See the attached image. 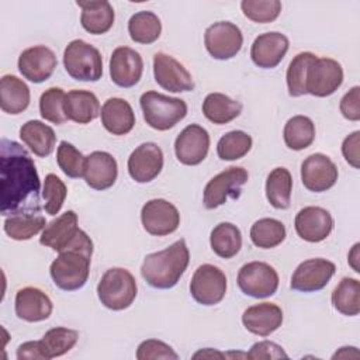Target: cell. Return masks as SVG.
Segmentation results:
<instances>
[{
    "mask_svg": "<svg viewBox=\"0 0 360 360\" xmlns=\"http://www.w3.org/2000/svg\"><path fill=\"white\" fill-rule=\"evenodd\" d=\"M41 180L35 163L18 142L0 141V211L4 217L39 214Z\"/></svg>",
    "mask_w": 360,
    "mask_h": 360,
    "instance_id": "6da1fadb",
    "label": "cell"
},
{
    "mask_svg": "<svg viewBox=\"0 0 360 360\" xmlns=\"http://www.w3.org/2000/svg\"><path fill=\"white\" fill-rule=\"evenodd\" d=\"M190 262V252L184 239H179L169 248L145 256L141 274L153 288L167 290L174 287L184 274Z\"/></svg>",
    "mask_w": 360,
    "mask_h": 360,
    "instance_id": "7a4b0ae2",
    "label": "cell"
},
{
    "mask_svg": "<svg viewBox=\"0 0 360 360\" xmlns=\"http://www.w3.org/2000/svg\"><path fill=\"white\" fill-rule=\"evenodd\" d=\"M139 104L145 122L156 131H167L187 115V104L184 100L152 90L141 96Z\"/></svg>",
    "mask_w": 360,
    "mask_h": 360,
    "instance_id": "3957f363",
    "label": "cell"
},
{
    "mask_svg": "<svg viewBox=\"0 0 360 360\" xmlns=\"http://www.w3.org/2000/svg\"><path fill=\"white\" fill-rule=\"evenodd\" d=\"M138 285L131 271L122 267L108 269L97 284L100 302L112 311L127 309L136 298Z\"/></svg>",
    "mask_w": 360,
    "mask_h": 360,
    "instance_id": "277c9868",
    "label": "cell"
},
{
    "mask_svg": "<svg viewBox=\"0 0 360 360\" xmlns=\"http://www.w3.org/2000/svg\"><path fill=\"white\" fill-rule=\"evenodd\" d=\"M68 75L79 82H97L103 76V58L97 48L83 39H73L63 52Z\"/></svg>",
    "mask_w": 360,
    "mask_h": 360,
    "instance_id": "5b68a950",
    "label": "cell"
},
{
    "mask_svg": "<svg viewBox=\"0 0 360 360\" xmlns=\"http://www.w3.org/2000/svg\"><path fill=\"white\" fill-rule=\"evenodd\" d=\"M90 260L91 255L82 250L60 252L49 267L55 285L63 291L82 288L89 278Z\"/></svg>",
    "mask_w": 360,
    "mask_h": 360,
    "instance_id": "8992f818",
    "label": "cell"
},
{
    "mask_svg": "<svg viewBox=\"0 0 360 360\" xmlns=\"http://www.w3.org/2000/svg\"><path fill=\"white\" fill-rule=\"evenodd\" d=\"M248 170L240 166H232L214 176L204 188L202 202L205 208L214 210L224 205L228 198H238L242 186L248 181Z\"/></svg>",
    "mask_w": 360,
    "mask_h": 360,
    "instance_id": "52a82bcc",
    "label": "cell"
},
{
    "mask_svg": "<svg viewBox=\"0 0 360 360\" xmlns=\"http://www.w3.org/2000/svg\"><path fill=\"white\" fill-rule=\"evenodd\" d=\"M190 294L201 305L219 304L226 294L225 273L214 264L198 266L190 281Z\"/></svg>",
    "mask_w": 360,
    "mask_h": 360,
    "instance_id": "ba28073f",
    "label": "cell"
},
{
    "mask_svg": "<svg viewBox=\"0 0 360 360\" xmlns=\"http://www.w3.org/2000/svg\"><path fill=\"white\" fill-rule=\"evenodd\" d=\"M238 285L245 295L267 298L278 288V274L269 263L249 262L238 273Z\"/></svg>",
    "mask_w": 360,
    "mask_h": 360,
    "instance_id": "9c48e42d",
    "label": "cell"
},
{
    "mask_svg": "<svg viewBox=\"0 0 360 360\" xmlns=\"http://www.w3.org/2000/svg\"><path fill=\"white\" fill-rule=\"evenodd\" d=\"M204 45L214 59L228 60L240 51L243 35L240 28L233 22L218 21L205 30Z\"/></svg>",
    "mask_w": 360,
    "mask_h": 360,
    "instance_id": "30bf717a",
    "label": "cell"
},
{
    "mask_svg": "<svg viewBox=\"0 0 360 360\" xmlns=\"http://www.w3.org/2000/svg\"><path fill=\"white\" fill-rule=\"evenodd\" d=\"M343 82V69L332 58H315L307 73V94L328 97L333 94Z\"/></svg>",
    "mask_w": 360,
    "mask_h": 360,
    "instance_id": "8fae6325",
    "label": "cell"
},
{
    "mask_svg": "<svg viewBox=\"0 0 360 360\" xmlns=\"http://www.w3.org/2000/svg\"><path fill=\"white\" fill-rule=\"evenodd\" d=\"M143 229L153 236L173 233L180 225V214L176 205L163 198H153L143 204L141 210Z\"/></svg>",
    "mask_w": 360,
    "mask_h": 360,
    "instance_id": "7c38bea8",
    "label": "cell"
},
{
    "mask_svg": "<svg viewBox=\"0 0 360 360\" xmlns=\"http://www.w3.org/2000/svg\"><path fill=\"white\" fill-rule=\"evenodd\" d=\"M155 82L170 93H183L194 90V80L190 72L173 56L158 52L153 56Z\"/></svg>",
    "mask_w": 360,
    "mask_h": 360,
    "instance_id": "4fadbf2b",
    "label": "cell"
},
{
    "mask_svg": "<svg viewBox=\"0 0 360 360\" xmlns=\"http://www.w3.org/2000/svg\"><path fill=\"white\" fill-rule=\"evenodd\" d=\"M336 271L335 263L322 259H308L300 263L291 276L290 287L301 292L319 291L330 281Z\"/></svg>",
    "mask_w": 360,
    "mask_h": 360,
    "instance_id": "5bb4252c",
    "label": "cell"
},
{
    "mask_svg": "<svg viewBox=\"0 0 360 360\" xmlns=\"http://www.w3.org/2000/svg\"><path fill=\"white\" fill-rule=\"evenodd\" d=\"M338 167L323 153H312L301 163V180L307 190L322 193L332 188L338 181Z\"/></svg>",
    "mask_w": 360,
    "mask_h": 360,
    "instance_id": "9a60e30c",
    "label": "cell"
},
{
    "mask_svg": "<svg viewBox=\"0 0 360 360\" xmlns=\"http://www.w3.org/2000/svg\"><path fill=\"white\" fill-rule=\"evenodd\" d=\"M210 149V134L198 124L187 125L174 141V153L180 163L186 166L200 165Z\"/></svg>",
    "mask_w": 360,
    "mask_h": 360,
    "instance_id": "2e32d148",
    "label": "cell"
},
{
    "mask_svg": "<svg viewBox=\"0 0 360 360\" xmlns=\"http://www.w3.org/2000/svg\"><path fill=\"white\" fill-rule=\"evenodd\" d=\"M128 173L136 183L155 180L163 169V152L155 142L136 146L128 158Z\"/></svg>",
    "mask_w": 360,
    "mask_h": 360,
    "instance_id": "e0dca14e",
    "label": "cell"
},
{
    "mask_svg": "<svg viewBox=\"0 0 360 360\" xmlns=\"http://www.w3.org/2000/svg\"><path fill=\"white\" fill-rule=\"evenodd\" d=\"M143 60L142 56L129 46H118L110 58L111 80L124 89L134 87L142 77Z\"/></svg>",
    "mask_w": 360,
    "mask_h": 360,
    "instance_id": "ac0fdd59",
    "label": "cell"
},
{
    "mask_svg": "<svg viewBox=\"0 0 360 360\" xmlns=\"http://www.w3.org/2000/svg\"><path fill=\"white\" fill-rule=\"evenodd\" d=\"M294 226L301 239L311 243H318L325 240L332 232L333 218L328 210L309 205L298 211Z\"/></svg>",
    "mask_w": 360,
    "mask_h": 360,
    "instance_id": "d6986e66",
    "label": "cell"
},
{
    "mask_svg": "<svg viewBox=\"0 0 360 360\" xmlns=\"http://www.w3.org/2000/svg\"><path fill=\"white\" fill-rule=\"evenodd\" d=\"M56 56L52 49L45 45H37L27 48L18 56V70L24 79L32 83H42L48 80L55 68Z\"/></svg>",
    "mask_w": 360,
    "mask_h": 360,
    "instance_id": "ffe728a7",
    "label": "cell"
},
{
    "mask_svg": "<svg viewBox=\"0 0 360 360\" xmlns=\"http://www.w3.org/2000/svg\"><path fill=\"white\" fill-rule=\"evenodd\" d=\"M288 38L277 31L264 32L256 37L250 48L253 63L262 69L276 68L288 51Z\"/></svg>",
    "mask_w": 360,
    "mask_h": 360,
    "instance_id": "44dd1931",
    "label": "cell"
},
{
    "mask_svg": "<svg viewBox=\"0 0 360 360\" xmlns=\"http://www.w3.org/2000/svg\"><path fill=\"white\" fill-rule=\"evenodd\" d=\"M118 176V166L115 158L103 150H94L86 156L83 179L90 188L107 190L114 186Z\"/></svg>",
    "mask_w": 360,
    "mask_h": 360,
    "instance_id": "7402d4cb",
    "label": "cell"
},
{
    "mask_svg": "<svg viewBox=\"0 0 360 360\" xmlns=\"http://www.w3.org/2000/svg\"><path fill=\"white\" fill-rule=\"evenodd\" d=\"M80 231L82 229L77 226V214L69 210L44 228L39 243L60 253L73 243Z\"/></svg>",
    "mask_w": 360,
    "mask_h": 360,
    "instance_id": "603a6c76",
    "label": "cell"
},
{
    "mask_svg": "<svg viewBox=\"0 0 360 360\" xmlns=\"http://www.w3.org/2000/svg\"><path fill=\"white\" fill-rule=\"evenodd\" d=\"M15 315L25 322H41L51 316L53 305L51 298L37 287H24L14 300Z\"/></svg>",
    "mask_w": 360,
    "mask_h": 360,
    "instance_id": "cb8c5ba5",
    "label": "cell"
},
{
    "mask_svg": "<svg viewBox=\"0 0 360 360\" xmlns=\"http://www.w3.org/2000/svg\"><path fill=\"white\" fill-rule=\"evenodd\" d=\"M242 323L250 333L266 338L281 326L283 311L273 302L256 304L245 309Z\"/></svg>",
    "mask_w": 360,
    "mask_h": 360,
    "instance_id": "d4e9b609",
    "label": "cell"
},
{
    "mask_svg": "<svg viewBox=\"0 0 360 360\" xmlns=\"http://www.w3.org/2000/svg\"><path fill=\"white\" fill-rule=\"evenodd\" d=\"M103 127L112 135H127L135 125V112L131 104L121 97L104 101L100 110Z\"/></svg>",
    "mask_w": 360,
    "mask_h": 360,
    "instance_id": "484cf974",
    "label": "cell"
},
{
    "mask_svg": "<svg viewBox=\"0 0 360 360\" xmlns=\"http://www.w3.org/2000/svg\"><path fill=\"white\" fill-rule=\"evenodd\" d=\"M66 118L76 124H89L100 115V103L89 90H70L65 96Z\"/></svg>",
    "mask_w": 360,
    "mask_h": 360,
    "instance_id": "4316f807",
    "label": "cell"
},
{
    "mask_svg": "<svg viewBox=\"0 0 360 360\" xmlns=\"http://www.w3.org/2000/svg\"><path fill=\"white\" fill-rule=\"evenodd\" d=\"M76 4L82 8L80 24L87 32L93 35H101L111 30L115 14L112 6L108 1H76Z\"/></svg>",
    "mask_w": 360,
    "mask_h": 360,
    "instance_id": "83f0119b",
    "label": "cell"
},
{
    "mask_svg": "<svg viewBox=\"0 0 360 360\" xmlns=\"http://www.w3.org/2000/svg\"><path fill=\"white\" fill-rule=\"evenodd\" d=\"M31 94L28 86L14 75L0 79V107L6 114H20L30 105Z\"/></svg>",
    "mask_w": 360,
    "mask_h": 360,
    "instance_id": "f1b7e54d",
    "label": "cell"
},
{
    "mask_svg": "<svg viewBox=\"0 0 360 360\" xmlns=\"http://www.w3.org/2000/svg\"><path fill=\"white\" fill-rule=\"evenodd\" d=\"M20 138L25 146H28V149L38 158L49 156L56 142L53 129L38 120L27 121L20 128Z\"/></svg>",
    "mask_w": 360,
    "mask_h": 360,
    "instance_id": "f546056e",
    "label": "cell"
},
{
    "mask_svg": "<svg viewBox=\"0 0 360 360\" xmlns=\"http://www.w3.org/2000/svg\"><path fill=\"white\" fill-rule=\"evenodd\" d=\"M201 108L204 117L217 125L228 124L238 118L242 112V104L224 93L207 94Z\"/></svg>",
    "mask_w": 360,
    "mask_h": 360,
    "instance_id": "4dcf8cb0",
    "label": "cell"
},
{
    "mask_svg": "<svg viewBox=\"0 0 360 360\" xmlns=\"http://www.w3.org/2000/svg\"><path fill=\"white\" fill-rule=\"evenodd\" d=\"M210 245L217 256L231 259L236 256L242 248V233L236 225L221 222L211 231Z\"/></svg>",
    "mask_w": 360,
    "mask_h": 360,
    "instance_id": "1f68e13d",
    "label": "cell"
},
{
    "mask_svg": "<svg viewBox=\"0 0 360 360\" xmlns=\"http://www.w3.org/2000/svg\"><path fill=\"white\" fill-rule=\"evenodd\" d=\"M292 177L285 167L273 169L266 180V198L271 207L287 210L291 201Z\"/></svg>",
    "mask_w": 360,
    "mask_h": 360,
    "instance_id": "d6a6232c",
    "label": "cell"
},
{
    "mask_svg": "<svg viewBox=\"0 0 360 360\" xmlns=\"http://www.w3.org/2000/svg\"><path fill=\"white\" fill-rule=\"evenodd\" d=\"M128 32L136 44H152L158 41L162 32V22L159 17L152 11H138L131 15L128 21Z\"/></svg>",
    "mask_w": 360,
    "mask_h": 360,
    "instance_id": "836d02e7",
    "label": "cell"
},
{
    "mask_svg": "<svg viewBox=\"0 0 360 360\" xmlns=\"http://www.w3.org/2000/svg\"><path fill=\"white\" fill-rule=\"evenodd\" d=\"M283 138L288 149H307L315 139V125L309 117L294 115L285 122Z\"/></svg>",
    "mask_w": 360,
    "mask_h": 360,
    "instance_id": "e575fe53",
    "label": "cell"
},
{
    "mask_svg": "<svg viewBox=\"0 0 360 360\" xmlns=\"http://www.w3.org/2000/svg\"><path fill=\"white\" fill-rule=\"evenodd\" d=\"M333 308L346 316H356L360 312V281L343 277L332 292Z\"/></svg>",
    "mask_w": 360,
    "mask_h": 360,
    "instance_id": "d590c367",
    "label": "cell"
},
{
    "mask_svg": "<svg viewBox=\"0 0 360 360\" xmlns=\"http://www.w3.org/2000/svg\"><path fill=\"white\" fill-rule=\"evenodd\" d=\"M46 226L41 214H18L4 219V232L14 240H28Z\"/></svg>",
    "mask_w": 360,
    "mask_h": 360,
    "instance_id": "8d00e7d4",
    "label": "cell"
},
{
    "mask_svg": "<svg viewBox=\"0 0 360 360\" xmlns=\"http://www.w3.org/2000/svg\"><path fill=\"white\" fill-rule=\"evenodd\" d=\"M285 239V226L274 218H262L250 228V240L260 249H271Z\"/></svg>",
    "mask_w": 360,
    "mask_h": 360,
    "instance_id": "74e56055",
    "label": "cell"
},
{
    "mask_svg": "<svg viewBox=\"0 0 360 360\" xmlns=\"http://www.w3.org/2000/svg\"><path fill=\"white\" fill-rule=\"evenodd\" d=\"M79 332L75 329L56 326L45 332V335L41 339L42 350L46 356V360L53 357H60L69 350L73 349V346L77 343Z\"/></svg>",
    "mask_w": 360,
    "mask_h": 360,
    "instance_id": "f35d334b",
    "label": "cell"
},
{
    "mask_svg": "<svg viewBox=\"0 0 360 360\" xmlns=\"http://www.w3.org/2000/svg\"><path fill=\"white\" fill-rule=\"evenodd\" d=\"M316 55L312 52H300L290 62L285 73L287 89L291 97H301L307 94V73Z\"/></svg>",
    "mask_w": 360,
    "mask_h": 360,
    "instance_id": "ab89813d",
    "label": "cell"
},
{
    "mask_svg": "<svg viewBox=\"0 0 360 360\" xmlns=\"http://www.w3.org/2000/svg\"><path fill=\"white\" fill-rule=\"evenodd\" d=\"M252 149V136L245 131L226 132L217 143V153L222 160H238Z\"/></svg>",
    "mask_w": 360,
    "mask_h": 360,
    "instance_id": "60d3db41",
    "label": "cell"
},
{
    "mask_svg": "<svg viewBox=\"0 0 360 360\" xmlns=\"http://www.w3.org/2000/svg\"><path fill=\"white\" fill-rule=\"evenodd\" d=\"M65 96L60 87H49L39 97V114L45 121L60 125L68 121L65 114Z\"/></svg>",
    "mask_w": 360,
    "mask_h": 360,
    "instance_id": "b9f144b4",
    "label": "cell"
},
{
    "mask_svg": "<svg viewBox=\"0 0 360 360\" xmlns=\"http://www.w3.org/2000/svg\"><path fill=\"white\" fill-rule=\"evenodd\" d=\"M56 162L59 169L70 179H79L84 174L86 156L72 143L62 141L56 150Z\"/></svg>",
    "mask_w": 360,
    "mask_h": 360,
    "instance_id": "7bdbcfd3",
    "label": "cell"
},
{
    "mask_svg": "<svg viewBox=\"0 0 360 360\" xmlns=\"http://www.w3.org/2000/svg\"><path fill=\"white\" fill-rule=\"evenodd\" d=\"M242 13L253 22H273L281 11L278 0H243L240 3Z\"/></svg>",
    "mask_w": 360,
    "mask_h": 360,
    "instance_id": "ee69618b",
    "label": "cell"
},
{
    "mask_svg": "<svg viewBox=\"0 0 360 360\" xmlns=\"http://www.w3.org/2000/svg\"><path fill=\"white\" fill-rule=\"evenodd\" d=\"M66 186L65 183L53 173L45 176L44 186H42V198H44V208L46 214L56 215L63 207L66 200Z\"/></svg>",
    "mask_w": 360,
    "mask_h": 360,
    "instance_id": "f6af8a7d",
    "label": "cell"
},
{
    "mask_svg": "<svg viewBox=\"0 0 360 360\" xmlns=\"http://www.w3.org/2000/svg\"><path fill=\"white\" fill-rule=\"evenodd\" d=\"M138 360H177L179 354L167 343L158 339H146L136 349Z\"/></svg>",
    "mask_w": 360,
    "mask_h": 360,
    "instance_id": "bcb514c9",
    "label": "cell"
},
{
    "mask_svg": "<svg viewBox=\"0 0 360 360\" xmlns=\"http://www.w3.org/2000/svg\"><path fill=\"white\" fill-rule=\"evenodd\" d=\"M248 359L250 360H269V359H288V354L284 352V349L270 340H262V342H256L249 353Z\"/></svg>",
    "mask_w": 360,
    "mask_h": 360,
    "instance_id": "7dc6e473",
    "label": "cell"
},
{
    "mask_svg": "<svg viewBox=\"0 0 360 360\" xmlns=\"http://www.w3.org/2000/svg\"><path fill=\"white\" fill-rule=\"evenodd\" d=\"M340 112L349 121L360 120V87H352L340 100Z\"/></svg>",
    "mask_w": 360,
    "mask_h": 360,
    "instance_id": "c3c4849f",
    "label": "cell"
},
{
    "mask_svg": "<svg viewBox=\"0 0 360 360\" xmlns=\"http://www.w3.org/2000/svg\"><path fill=\"white\" fill-rule=\"evenodd\" d=\"M359 145H360V131H354L350 135H347L343 139L342 143V153L346 162L354 167H360V153H359Z\"/></svg>",
    "mask_w": 360,
    "mask_h": 360,
    "instance_id": "681fc988",
    "label": "cell"
},
{
    "mask_svg": "<svg viewBox=\"0 0 360 360\" xmlns=\"http://www.w3.org/2000/svg\"><path fill=\"white\" fill-rule=\"evenodd\" d=\"M17 359L18 360H35V359H39V360H46V356L42 350V345H41V340H30V342H25L22 345L18 346L17 349Z\"/></svg>",
    "mask_w": 360,
    "mask_h": 360,
    "instance_id": "f907efd6",
    "label": "cell"
},
{
    "mask_svg": "<svg viewBox=\"0 0 360 360\" xmlns=\"http://www.w3.org/2000/svg\"><path fill=\"white\" fill-rule=\"evenodd\" d=\"M359 243H356L354 246H353V249L350 250V253H349V259H347V262H349V264L352 266V269L356 271V273H359L360 270H359V264H357V262H359Z\"/></svg>",
    "mask_w": 360,
    "mask_h": 360,
    "instance_id": "816d5d0a",
    "label": "cell"
},
{
    "mask_svg": "<svg viewBox=\"0 0 360 360\" xmlns=\"http://www.w3.org/2000/svg\"><path fill=\"white\" fill-rule=\"evenodd\" d=\"M357 347H353V346H346V347H340L333 356H332V359H336V357H343V359H347V357H356L354 354H350V352H353V350H356Z\"/></svg>",
    "mask_w": 360,
    "mask_h": 360,
    "instance_id": "f5cc1de1",
    "label": "cell"
},
{
    "mask_svg": "<svg viewBox=\"0 0 360 360\" xmlns=\"http://www.w3.org/2000/svg\"><path fill=\"white\" fill-rule=\"evenodd\" d=\"M214 356H217V357H225L224 353L215 352V350H212V349H205V350L197 352V353L194 354V359H197V357H214Z\"/></svg>",
    "mask_w": 360,
    "mask_h": 360,
    "instance_id": "db71d44e",
    "label": "cell"
}]
</instances>
